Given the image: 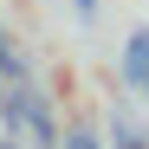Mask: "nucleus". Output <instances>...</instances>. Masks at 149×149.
<instances>
[{
    "label": "nucleus",
    "instance_id": "obj_7",
    "mask_svg": "<svg viewBox=\"0 0 149 149\" xmlns=\"http://www.w3.org/2000/svg\"><path fill=\"white\" fill-rule=\"evenodd\" d=\"M0 149H19V143H13V136H7V143H0Z\"/></svg>",
    "mask_w": 149,
    "mask_h": 149
},
{
    "label": "nucleus",
    "instance_id": "obj_5",
    "mask_svg": "<svg viewBox=\"0 0 149 149\" xmlns=\"http://www.w3.org/2000/svg\"><path fill=\"white\" fill-rule=\"evenodd\" d=\"M58 149H110V143L97 136V130H84V123H78V130H65V136H58Z\"/></svg>",
    "mask_w": 149,
    "mask_h": 149
},
{
    "label": "nucleus",
    "instance_id": "obj_6",
    "mask_svg": "<svg viewBox=\"0 0 149 149\" xmlns=\"http://www.w3.org/2000/svg\"><path fill=\"white\" fill-rule=\"evenodd\" d=\"M71 7H78V19H97V0H71Z\"/></svg>",
    "mask_w": 149,
    "mask_h": 149
},
{
    "label": "nucleus",
    "instance_id": "obj_8",
    "mask_svg": "<svg viewBox=\"0 0 149 149\" xmlns=\"http://www.w3.org/2000/svg\"><path fill=\"white\" fill-rule=\"evenodd\" d=\"M143 97H149V78H143Z\"/></svg>",
    "mask_w": 149,
    "mask_h": 149
},
{
    "label": "nucleus",
    "instance_id": "obj_3",
    "mask_svg": "<svg viewBox=\"0 0 149 149\" xmlns=\"http://www.w3.org/2000/svg\"><path fill=\"white\" fill-rule=\"evenodd\" d=\"M110 149H149V130L130 117H110Z\"/></svg>",
    "mask_w": 149,
    "mask_h": 149
},
{
    "label": "nucleus",
    "instance_id": "obj_1",
    "mask_svg": "<svg viewBox=\"0 0 149 149\" xmlns=\"http://www.w3.org/2000/svg\"><path fill=\"white\" fill-rule=\"evenodd\" d=\"M7 130L13 136H26V149H58V117H52V104H45V97L19 78L13 91H7Z\"/></svg>",
    "mask_w": 149,
    "mask_h": 149
},
{
    "label": "nucleus",
    "instance_id": "obj_2",
    "mask_svg": "<svg viewBox=\"0 0 149 149\" xmlns=\"http://www.w3.org/2000/svg\"><path fill=\"white\" fill-rule=\"evenodd\" d=\"M123 78H130V91H143V78H149V26H136L123 39Z\"/></svg>",
    "mask_w": 149,
    "mask_h": 149
},
{
    "label": "nucleus",
    "instance_id": "obj_4",
    "mask_svg": "<svg viewBox=\"0 0 149 149\" xmlns=\"http://www.w3.org/2000/svg\"><path fill=\"white\" fill-rule=\"evenodd\" d=\"M0 78H7V84H19V78H26V58L13 52V39H7V33H0Z\"/></svg>",
    "mask_w": 149,
    "mask_h": 149
}]
</instances>
